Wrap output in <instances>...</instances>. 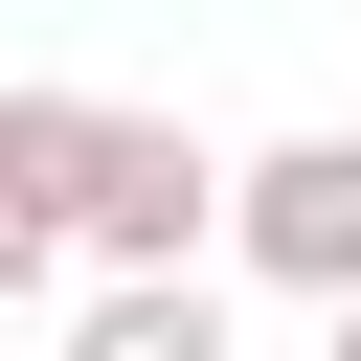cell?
<instances>
[{
	"instance_id": "1",
	"label": "cell",
	"mask_w": 361,
	"mask_h": 361,
	"mask_svg": "<svg viewBox=\"0 0 361 361\" xmlns=\"http://www.w3.org/2000/svg\"><path fill=\"white\" fill-rule=\"evenodd\" d=\"M248 271L316 293V316H361V135H271L248 158Z\"/></svg>"
},
{
	"instance_id": "2",
	"label": "cell",
	"mask_w": 361,
	"mask_h": 361,
	"mask_svg": "<svg viewBox=\"0 0 361 361\" xmlns=\"http://www.w3.org/2000/svg\"><path fill=\"white\" fill-rule=\"evenodd\" d=\"M68 361H226V293H90Z\"/></svg>"
},
{
	"instance_id": "3",
	"label": "cell",
	"mask_w": 361,
	"mask_h": 361,
	"mask_svg": "<svg viewBox=\"0 0 361 361\" xmlns=\"http://www.w3.org/2000/svg\"><path fill=\"white\" fill-rule=\"evenodd\" d=\"M316 361H361V316H316Z\"/></svg>"
}]
</instances>
